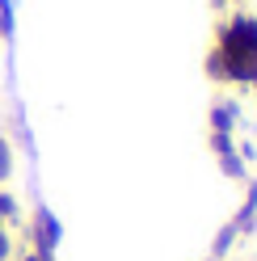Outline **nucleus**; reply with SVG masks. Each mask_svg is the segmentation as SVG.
<instances>
[{"label": "nucleus", "instance_id": "nucleus-1", "mask_svg": "<svg viewBox=\"0 0 257 261\" xmlns=\"http://www.w3.org/2000/svg\"><path fill=\"white\" fill-rule=\"evenodd\" d=\"M228 63H232L236 72H253V68H257V34H253V30L232 34V42H228Z\"/></svg>", "mask_w": 257, "mask_h": 261}]
</instances>
